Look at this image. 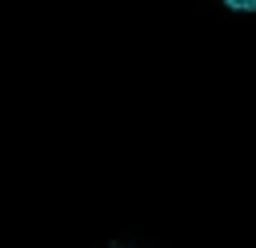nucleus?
Listing matches in <instances>:
<instances>
[{
	"label": "nucleus",
	"instance_id": "1",
	"mask_svg": "<svg viewBox=\"0 0 256 248\" xmlns=\"http://www.w3.org/2000/svg\"><path fill=\"white\" fill-rule=\"evenodd\" d=\"M228 8H236V12H256V0H224Z\"/></svg>",
	"mask_w": 256,
	"mask_h": 248
}]
</instances>
